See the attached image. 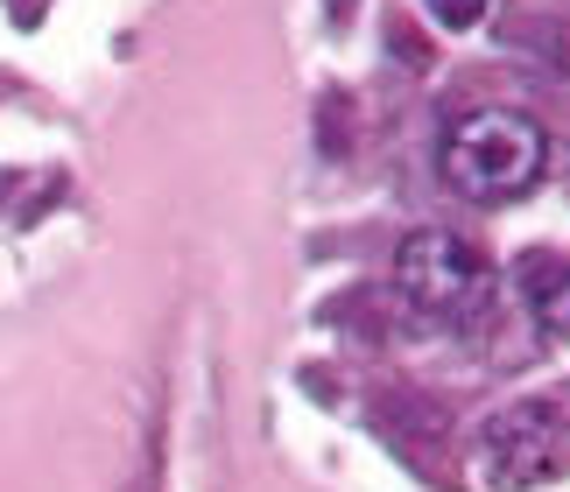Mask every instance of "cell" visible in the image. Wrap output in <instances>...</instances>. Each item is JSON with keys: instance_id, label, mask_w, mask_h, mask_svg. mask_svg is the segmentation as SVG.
Wrapping results in <instances>:
<instances>
[{"instance_id": "obj_5", "label": "cell", "mask_w": 570, "mask_h": 492, "mask_svg": "<svg viewBox=\"0 0 570 492\" xmlns=\"http://www.w3.org/2000/svg\"><path fill=\"white\" fill-rule=\"evenodd\" d=\"M487 8H493V0H430V14L444 21V29H472Z\"/></svg>"}, {"instance_id": "obj_4", "label": "cell", "mask_w": 570, "mask_h": 492, "mask_svg": "<svg viewBox=\"0 0 570 492\" xmlns=\"http://www.w3.org/2000/svg\"><path fill=\"white\" fill-rule=\"evenodd\" d=\"M521 288H529V309L542 331L570 338V260H529L521 267Z\"/></svg>"}, {"instance_id": "obj_2", "label": "cell", "mask_w": 570, "mask_h": 492, "mask_svg": "<svg viewBox=\"0 0 570 492\" xmlns=\"http://www.w3.org/2000/svg\"><path fill=\"white\" fill-rule=\"evenodd\" d=\"M394 282H402V296L423 309L430 324H472L479 309L493 303V260L479 254L465 233H444V226L402 239Z\"/></svg>"}, {"instance_id": "obj_1", "label": "cell", "mask_w": 570, "mask_h": 492, "mask_svg": "<svg viewBox=\"0 0 570 492\" xmlns=\"http://www.w3.org/2000/svg\"><path fill=\"white\" fill-rule=\"evenodd\" d=\"M436 169H444V184L458 197L500 205V197H521L542 169H550V134H542L529 114H514V106H479V114H465L444 134Z\"/></svg>"}, {"instance_id": "obj_3", "label": "cell", "mask_w": 570, "mask_h": 492, "mask_svg": "<svg viewBox=\"0 0 570 492\" xmlns=\"http://www.w3.org/2000/svg\"><path fill=\"white\" fill-rule=\"evenodd\" d=\"M563 457V422L557 409H535V401H521V409H500L487 422V436H479V485L493 492H529L557 472Z\"/></svg>"}]
</instances>
